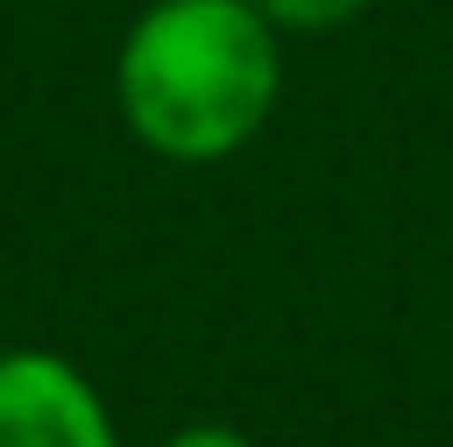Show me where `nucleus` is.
I'll use <instances>...</instances> for the list:
<instances>
[{
	"label": "nucleus",
	"instance_id": "f257e3e1",
	"mask_svg": "<svg viewBox=\"0 0 453 447\" xmlns=\"http://www.w3.org/2000/svg\"><path fill=\"white\" fill-rule=\"evenodd\" d=\"M119 119L165 165H224L283 99V34L257 0H151L112 53Z\"/></svg>",
	"mask_w": 453,
	"mask_h": 447
},
{
	"label": "nucleus",
	"instance_id": "f03ea898",
	"mask_svg": "<svg viewBox=\"0 0 453 447\" xmlns=\"http://www.w3.org/2000/svg\"><path fill=\"white\" fill-rule=\"evenodd\" d=\"M0 447H125L105 389L59 349H0Z\"/></svg>",
	"mask_w": 453,
	"mask_h": 447
},
{
	"label": "nucleus",
	"instance_id": "7ed1b4c3",
	"mask_svg": "<svg viewBox=\"0 0 453 447\" xmlns=\"http://www.w3.org/2000/svg\"><path fill=\"white\" fill-rule=\"evenodd\" d=\"M374 0H257V13L276 27V34H342V27H355Z\"/></svg>",
	"mask_w": 453,
	"mask_h": 447
},
{
	"label": "nucleus",
	"instance_id": "20e7f679",
	"mask_svg": "<svg viewBox=\"0 0 453 447\" xmlns=\"http://www.w3.org/2000/svg\"><path fill=\"white\" fill-rule=\"evenodd\" d=\"M158 447H257V441H250L237 421H184V428H171Z\"/></svg>",
	"mask_w": 453,
	"mask_h": 447
}]
</instances>
